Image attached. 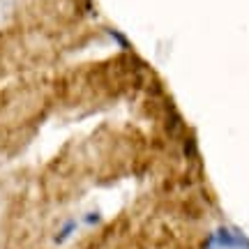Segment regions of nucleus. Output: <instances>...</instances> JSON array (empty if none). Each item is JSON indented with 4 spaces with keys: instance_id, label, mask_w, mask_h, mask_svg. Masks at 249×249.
I'll return each mask as SVG.
<instances>
[{
    "instance_id": "nucleus-1",
    "label": "nucleus",
    "mask_w": 249,
    "mask_h": 249,
    "mask_svg": "<svg viewBox=\"0 0 249 249\" xmlns=\"http://www.w3.org/2000/svg\"><path fill=\"white\" fill-rule=\"evenodd\" d=\"M203 249H249V240L229 226H219L213 235H208Z\"/></svg>"
},
{
    "instance_id": "nucleus-2",
    "label": "nucleus",
    "mask_w": 249,
    "mask_h": 249,
    "mask_svg": "<svg viewBox=\"0 0 249 249\" xmlns=\"http://www.w3.org/2000/svg\"><path fill=\"white\" fill-rule=\"evenodd\" d=\"M81 229V219H76V217H70V219H65V222L58 226V231L53 233V245H65V242H70L76 233H79Z\"/></svg>"
},
{
    "instance_id": "nucleus-3",
    "label": "nucleus",
    "mask_w": 249,
    "mask_h": 249,
    "mask_svg": "<svg viewBox=\"0 0 249 249\" xmlns=\"http://www.w3.org/2000/svg\"><path fill=\"white\" fill-rule=\"evenodd\" d=\"M17 9V0H0V28L7 23Z\"/></svg>"
},
{
    "instance_id": "nucleus-4",
    "label": "nucleus",
    "mask_w": 249,
    "mask_h": 249,
    "mask_svg": "<svg viewBox=\"0 0 249 249\" xmlns=\"http://www.w3.org/2000/svg\"><path fill=\"white\" fill-rule=\"evenodd\" d=\"M102 224V213L99 210H88V213L81 214V226H88V229H95Z\"/></svg>"
}]
</instances>
